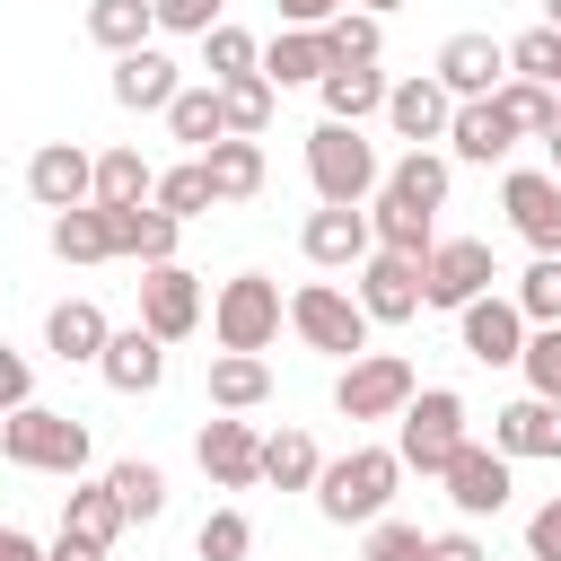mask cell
<instances>
[{
  "label": "cell",
  "mask_w": 561,
  "mask_h": 561,
  "mask_svg": "<svg viewBox=\"0 0 561 561\" xmlns=\"http://www.w3.org/2000/svg\"><path fill=\"white\" fill-rule=\"evenodd\" d=\"M298 245H307V263L342 272V263H368V254H377V219H368V210H342V202H324V210L298 228Z\"/></svg>",
  "instance_id": "2e32d148"
},
{
  "label": "cell",
  "mask_w": 561,
  "mask_h": 561,
  "mask_svg": "<svg viewBox=\"0 0 561 561\" xmlns=\"http://www.w3.org/2000/svg\"><path fill=\"white\" fill-rule=\"evenodd\" d=\"M167 131H175L184 149H202V158H210L219 140H237V131H228V96H219V88H184V96L167 105Z\"/></svg>",
  "instance_id": "4316f807"
},
{
  "label": "cell",
  "mask_w": 561,
  "mask_h": 561,
  "mask_svg": "<svg viewBox=\"0 0 561 561\" xmlns=\"http://www.w3.org/2000/svg\"><path fill=\"white\" fill-rule=\"evenodd\" d=\"M491 280H500V263H491V245L482 237H438V254H430V307H473V298H491Z\"/></svg>",
  "instance_id": "8fae6325"
},
{
  "label": "cell",
  "mask_w": 561,
  "mask_h": 561,
  "mask_svg": "<svg viewBox=\"0 0 561 561\" xmlns=\"http://www.w3.org/2000/svg\"><path fill=\"white\" fill-rule=\"evenodd\" d=\"M105 482H114V500H123V517H131V526H149V517L167 508V473H158V465H140V456H131V465H114Z\"/></svg>",
  "instance_id": "b9f144b4"
},
{
  "label": "cell",
  "mask_w": 561,
  "mask_h": 561,
  "mask_svg": "<svg viewBox=\"0 0 561 561\" xmlns=\"http://www.w3.org/2000/svg\"><path fill=\"white\" fill-rule=\"evenodd\" d=\"M53 561H105V552H88V543H70V535H53Z\"/></svg>",
  "instance_id": "11a10c76"
},
{
  "label": "cell",
  "mask_w": 561,
  "mask_h": 561,
  "mask_svg": "<svg viewBox=\"0 0 561 561\" xmlns=\"http://www.w3.org/2000/svg\"><path fill=\"white\" fill-rule=\"evenodd\" d=\"M96 377H105L114 394H158V377H167V342H158L149 324H131V333H114V342H105Z\"/></svg>",
  "instance_id": "44dd1931"
},
{
  "label": "cell",
  "mask_w": 561,
  "mask_h": 561,
  "mask_svg": "<svg viewBox=\"0 0 561 561\" xmlns=\"http://www.w3.org/2000/svg\"><path fill=\"white\" fill-rule=\"evenodd\" d=\"M202 70H210V88L254 79V70H263V44H254L245 26H210V35H202Z\"/></svg>",
  "instance_id": "d590c367"
},
{
  "label": "cell",
  "mask_w": 561,
  "mask_h": 561,
  "mask_svg": "<svg viewBox=\"0 0 561 561\" xmlns=\"http://www.w3.org/2000/svg\"><path fill=\"white\" fill-rule=\"evenodd\" d=\"M175 96H184V79H175V61H167L158 44L114 61V105H131V114H167Z\"/></svg>",
  "instance_id": "7402d4cb"
},
{
  "label": "cell",
  "mask_w": 561,
  "mask_h": 561,
  "mask_svg": "<svg viewBox=\"0 0 561 561\" xmlns=\"http://www.w3.org/2000/svg\"><path fill=\"white\" fill-rule=\"evenodd\" d=\"M508 70L535 79V88H561V26H526V35L508 44Z\"/></svg>",
  "instance_id": "ee69618b"
},
{
  "label": "cell",
  "mask_w": 561,
  "mask_h": 561,
  "mask_svg": "<svg viewBox=\"0 0 561 561\" xmlns=\"http://www.w3.org/2000/svg\"><path fill=\"white\" fill-rule=\"evenodd\" d=\"M210 184H219V202H254L263 193V140H219L210 149Z\"/></svg>",
  "instance_id": "8d00e7d4"
},
{
  "label": "cell",
  "mask_w": 561,
  "mask_h": 561,
  "mask_svg": "<svg viewBox=\"0 0 561 561\" xmlns=\"http://www.w3.org/2000/svg\"><path fill=\"white\" fill-rule=\"evenodd\" d=\"M412 394H421V386H412V359H403V351H368V359L342 368L333 412H342V421H403Z\"/></svg>",
  "instance_id": "52a82bcc"
},
{
  "label": "cell",
  "mask_w": 561,
  "mask_h": 561,
  "mask_svg": "<svg viewBox=\"0 0 561 561\" xmlns=\"http://www.w3.org/2000/svg\"><path fill=\"white\" fill-rule=\"evenodd\" d=\"M105 342H114V324H105V307H96V298H61V307L44 316V351H53L61 368H79V359L96 368V359H105Z\"/></svg>",
  "instance_id": "d6986e66"
},
{
  "label": "cell",
  "mask_w": 561,
  "mask_h": 561,
  "mask_svg": "<svg viewBox=\"0 0 561 561\" xmlns=\"http://www.w3.org/2000/svg\"><path fill=\"white\" fill-rule=\"evenodd\" d=\"M351 0H280V26H333Z\"/></svg>",
  "instance_id": "816d5d0a"
},
{
  "label": "cell",
  "mask_w": 561,
  "mask_h": 561,
  "mask_svg": "<svg viewBox=\"0 0 561 561\" xmlns=\"http://www.w3.org/2000/svg\"><path fill=\"white\" fill-rule=\"evenodd\" d=\"M289 333L307 342V351H324V359H368V307L351 298V289H333V280H307L298 298H289Z\"/></svg>",
  "instance_id": "277c9868"
},
{
  "label": "cell",
  "mask_w": 561,
  "mask_h": 561,
  "mask_svg": "<svg viewBox=\"0 0 561 561\" xmlns=\"http://www.w3.org/2000/svg\"><path fill=\"white\" fill-rule=\"evenodd\" d=\"M500 202H508V228H517L535 254H561V175L517 167V175L500 184Z\"/></svg>",
  "instance_id": "5bb4252c"
},
{
  "label": "cell",
  "mask_w": 561,
  "mask_h": 561,
  "mask_svg": "<svg viewBox=\"0 0 561 561\" xmlns=\"http://www.w3.org/2000/svg\"><path fill=\"white\" fill-rule=\"evenodd\" d=\"M280 280H263V272H237V280H219V298H210V333H219V351H272V333H280Z\"/></svg>",
  "instance_id": "8992f818"
},
{
  "label": "cell",
  "mask_w": 561,
  "mask_h": 561,
  "mask_svg": "<svg viewBox=\"0 0 561 561\" xmlns=\"http://www.w3.org/2000/svg\"><path fill=\"white\" fill-rule=\"evenodd\" d=\"M0 456H9L18 473H61V482H79V473H88V421L26 403V412L0 421Z\"/></svg>",
  "instance_id": "3957f363"
},
{
  "label": "cell",
  "mask_w": 561,
  "mask_h": 561,
  "mask_svg": "<svg viewBox=\"0 0 561 561\" xmlns=\"http://www.w3.org/2000/svg\"><path fill=\"white\" fill-rule=\"evenodd\" d=\"M149 26H158V0H88V35L123 61V53H149Z\"/></svg>",
  "instance_id": "f1b7e54d"
},
{
  "label": "cell",
  "mask_w": 561,
  "mask_h": 561,
  "mask_svg": "<svg viewBox=\"0 0 561 561\" xmlns=\"http://www.w3.org/2000/svg\"><path fill=\"white\" fill-rule=\"evenodd\" d=\"M368 561H430V535L403 526V517H377L368 526Z\"/></svg>",
  "instance_id": "7dc6e473"
},
{
  "label": "cell",
  "mask_w": 561,
  "mask_h": 561,
  "mask_svg": "<svg viewBox=\"0 0 561 561\" xmlns=\"http://www.w3.org/2000/svg\"><path fill=\"white\" fill-rule=\"evenodd\" d=\"M123 526H131V517H123L114 482H88V491H70V500H61V535H70V543H88V552H105Z\"/></svg>",
  "instance_id": "484cf974"
},
{
  "label": "cell",
  "mask_w": 561,
  "mask_h": 561,
  "mask_svg": "<svg viewBox=\"0 0 561 561\" xmlns=\"http://www.w3.org/2000/svg\"><path fill=\"white\" fill-rule=\"evenodd\" d=\"M359 9H368V18H386V9H403V0H359Z\"/></svg>",
  "instance_id": "9f6ffc18"
},
{
  "label": "cell",
  "mask_w": 561,
  "mask_h": 561,
  "mask_svg": "<svg viewBox=\"0 0 561 561\" xmlns=\"http://www.w3.org/2000/svg\"><path fill=\"white\" fill-rule=\"evenodd\" d=\"M438 482H447L456 517H500V508H508V491H517L508 456H500V447H482V438H473V447H465V456H456V465H447Z\"/></svg>",
  "instance_id": "4fadbf2b"
},
{
  "label": "cell",
  "mask_w": 561,
  "mask_h": 561,
  "mask_svg": "<svg viewBox=\"0 0 561 561\" xmlns=\"http://www.w3.org/2000/svg\"><path fill=\"white\" fill-rule=\"evenodd\" d=\"M526 342H535V324L517 316V298H473V307H465V351H473L482 368L526 359Z\"/></svg>",
  "instance_id": "e0dca14e"
},
{
  "label": "cell",
  "mask_w": 561,
  "mask_h": 561,
  "mask_svg": "<svg viewBox=\"0 0 561 561\" xmlns=\"http://www.w3.org/2000/svg\"><path fill=\"white\" fill-rule=\"evenodd\" d=\"M386 123L421 149V140H447V123H456V96L438 88V79H394V96H386Z\"/></svg>",
  "instance_id": "603a6c76"
},
{
  "label": "cell",
  "mask_w": 561,
  "mask_h": 561,
  "mask_svg": "<svg viewBox=\"0 0 561 561\" xmlns=\"http://www.w3.org/2000/svg\"><path fill=\"white\" fill-rule=\"evenodd\" d=\"M263 482H280V491H316V482H324L316 438H307V430H272V438H263Z\"/></svg>",
  "instance_id": "e575fe53"
},
{
  "label": "cell",
  "mask_w": 561,
  "mask_h": 561,
  "mask_svg": "<svg viewBox=\"0 0 561 561\" xmlns=\"http://www.w3.org/2000/svg\"><path fill=\"white\" fill-rule=\"evenodd\" d=\"M263 394H272V368H263L254 351H219V359H210V403H219V412H254Z\"/></svg>",
  "instance_id": "836d02e7"
},
{
  "label": "cell",
  "mask_w": 561,
  "mask_h": 561,
  "mask_svg": "<svg viewBox=\"0 0 561 561\" xmlns=\"http://www.w3.org/2000/svg\"><path fill=\"white\" fill-rule=\"evenodd\" d=\"M193 552H202V561H245V552H254L245 508H210V517H202V535H193Z\"/></svg>",
  "instance_id": "f6af8a7d"
},
{
  "label": "cell",
  "mask_w": 561,
  "mask_h": 561,
  "mask_svg": "<svg viewBox=\"0 0 561 561\" xmlns=\"http://www.w3.org/2000/svg\"><path fill=\"white\" fill-rule=\"evenodd\" d=\"M500 114H508L517 131H535V140H552V123H561V88H535V79H508V88H500Z\"/></svg>",
  "instance_id": "60d3db41"
},
{
  "label": "cell",
  "mask_w": 561,
  "mask_h": 561,
  "mask_svg": "<svg viewBox=\"0 0 561 561\" xmlns=\"http://www.w3.org/2000/svg\"><path fill=\"white\" fill-rule=\"evenodd\" d=\"M368 219H377V245H386V254H412V263H430V254H438V219H430V210H412V202L377 193V210H368Z\"/></svg>",
  "instance_id": "1f68e13d"
},
{
  "label": "cell",
  "mask_w": 561,
  "mask_h": 561,
  "mask_svg": "<svg viewBox=\"0 0 561 561\" xmlns=\"http://www.w3.org/2000/svg\"><path fill=\"white\" fill-rule=\"evenodd\" d=\"M526 561H561V491L526 517Z\"/></svg>",
  "instance_id": "681fc988"
},
{
  "label": "cell",
  "mask_w": 561,
  "mask_h": 561,
  "mask_svg": "<svg viewBox=\"0 0 561 561\" xmlns=\"http://www.w3.org/2000/svg\"><path fill=\"white\" fill-rule=\"evenodd\" d=\"M517 316L543 333V324H561V254H535L526 263V280H517Z\"/></svg>",
  "instance_id": "7bdbcfd3"
},
{
  "label": "cell",
  "mask_w": 561,
  "mask_h": 561,
  "mask_svg": "<svg viewBox=\"0 0 561 561\" xmlns=\"http://www.w3.org/2000/svg\"><path fill=\"white\" fill-rule=\"evenodd\" d=\"M316 96H324V123H359V114H386V96H394V88H386V70H377V61H359V70H333Z\"/></svg>",
  "instance_id": "f546056e"
},
{
  "label": "cell",
  "mask_w": 561,
  "mask_h": 561,
  "mask_svg": "<svg viewBox=\"0 0 561 561\" xmlns=\"http://www.w3.org/2000/svg\"><path fill=\"white\" fill-rule=\"evenodd\" d=\"M193 456H202V473H210L219 491H254V482H263V430H254V421H202Z\"/></svg>",
  "instance_id": "7c38bea8"
},
{
  "label": "cell",
  "mask_w": 561,
  "mask_h": 561,
  "mask_svg": "<svg viewBox=\"0 0 561 561\" xmlns=\"http://www.w3.org/2000/svg\"><path fill=\"white\" fill-rule=\"evenodd\" d=\"M26 193L61 219V210H88L96 202V158L79 149V140H44L35 158H26Z\"/></svg>",
  "instance_id": "30bf717a"
},
{
  "label": "cell",
  "mask_w": 561,
  "mask_h": 561,
  "mask_svg": "<svg viewBox=\"0 0 561 561\" xmlns=\"http://www.w3.org/2000/svg\"><path fill=\"white\" fill-rule=\"evenodd\" d=\"M324 44H333V70H359V61H377V53H386V26H377L368 9H342V18L324 26Z\"/></svg>",
  "instance_id": "f35d334b"
},
{
  "label": "cell",
  "mask_w": 561,
  "mask_h": 561,
  "mask_svg": "<svg viewBox=\"0 0 561 561\" xmlns=\"http://www.w3.org/2000/svg\"><path fill=\"white\" fill-rule=\"evenodd\" d=\"M447 149H456L465 167H491V158H508V149H517V123L500 114V96H482V105H456V123H447Z\"/></svg>",
  "instance_id": "cb8c5ba5"
},
{
  "label": "cell",
  "mask_w": 561,
  "mask_h": 561,
  "mask_svg": "<svg viewBox=\"0 0 561 561\" xmlns=\"http://www.w3.org/2000/svg\"><path fill=\"white\" fill-rule=\"evenodd\" d=\"M307 184H316V202L359 210L368 193H386V167H377V149L359 140V123H316V131H307Z\"/></svg>",
  "instance_id": "7a4b0ae2"
},
{
  "label": "cell",
  "mask_w": 561,
  "mask_h": 561,
  "mask_svg": "<svg viewBox=\"0 0 561 561\" xmlns=\"http://www.w3.org/2000/svg\"><path fill=\"white\" fill-rule=\"evenodd\" d=\"M175 210H158V202H140V210H114V245L140 263V272H158V263H175Z\"/></svg>",
  "instance_id": "d4e9b609"
},
{
  "label": "cell",
  "mask_w": 561,
  "mask_h": 561,
  "mask_svg": "<svg viewBox=\"0 0 561 561\" xmlns=\"http://www.w3.org/2000/svg\"><path fill=\"white\" fill-rule=\"evenodd\" d=\"M491 447L517 465V456H561V403L543 394H517L508 412H491Z\"/></svg>",
  "instance_id": "ffe728a7"
},
{
  "label": "cell",
  "mask_w": 561,
  "mask_h": 561,
  "mask_svg": "<svg viewBox=\"0 0 561 561\" xmlns=\"http://www.w3.org/2000/svg\"><path fill=\"white\" fill-rule=\"evenodd\" d=\"M219 202V184H210V158H184V167H167L158 175V210H175V219H202Z\"/></svg>",
  "instance_id": "74e56055"
},
{
  "label": "cell",
  "mask_w": 561,
  "mask_h": 561,
  "mask_svg": "<svg viewBox=\"0 0 561 561\" xmlns=\"http://www.w3.org/2000/svg\"><path fill=\"white\" fill-rule=\"evenodd\" d=\"M403 473H412V465H403L394 447H351V456H333V465H324V482H316V508H324L333 526H377Z\"/></svg>",
  "instance_id": "6da1fadb"
},
{
  "label": "cell",
  "mask_w": 561,
  "mask_h": 561,
  "mask_svg": "<svg viewBox=\"0 0 561 561\" xmlns=\"http://www.w3.org/2000/svg\"><path fill=\"white\" fill-rule=\"evenodd\" d=\"M359 307H368V324H412V316L430 307V263L377 245V254L359 263Z\"/></svg>",
  "instance_id": "9c48e42d"
},
{
  "label": "cell",
  "mask_w": 561,
  "mask_h": 561,
  "mask_svg": "<svg viewBox=\"0 0 561 561\" xmlns=\"http://www.w3.org/2000/svg\"><path fill=\"white\" fill-rule=\"evenodd\" d=\"M96 202H105V210H140V202H158V167H149L140 149H105V158H96Z\"/></svg>",
  "instance_id": "4dcf8cb0"
},
{
  "label": "cell",
  "mask_w": 561,
  "mask_h": 561,
  "mask_svg": "<svg viewBox=\"0 0 561 561\" xmlns=\"http://www.w3.org/2000/svg\"><path fill=\"white\" fill-rule=\"evenodd\" d=\"M386 193L438 219V202H447V158H438V149H403V158L386 167Z\"/></svg>",
  "instance_id": "d6a6232c"
},
{
  "label": "cell",
  "mask_w": 561,
  "mask_h": 561,
  "mask_svg": "<svg viewBox=\"0 0 561 561\" xmlns=\"http://www.w3.org/2000/svg\"><path fill=\"white\" fill-rule=\"evenodd\" d=\"M0 403H9V412H26V403H35V368H26L18 351L0 359Z\"/></svg>",
  "instance_id": "f907efd6"
},
{
  "label": "cell",
  "mask_w": 561,
  "mask_h": 561,
  "mask_svg": "<svg viewBox=\"0 0 561 561\" xmlns=\"http://www.w3.org/2000/svg\"><path fill=\"white\" fill-rule=\"evenodd\" d=\"M465 447H473V438H465V394H456V386H421V394H412V412H403L394 456H403L412 473H447Z\"/></svg>",
  "instance_id": "5b68a950"
},
{
  "label": "cell",
  "mask_w": 561,
  "mask_h": 561,
  "mask_svg": "<svg viewBox=\"0 0 561 561\" xmlns=\"http://www.w3.org/2000/svg\"><path fill=\"white\" fill-rule=\"evenodd\" d=\"M526 394H543V403H561V324H543L535 342H526Z\"/></svg>",
  "instance_id": "bcb514c9"
},
{
  "label": "cell",
  "mask_w": 561,
  "mask_h": 561,
  "mask_svg": "<svg viewBox=\"0 0 561 561\" xmlns=\"http://www.w3.org/2000/svg\"><path fill=\"white\" fill-rule=\"evenodd\" d=\"M219 9H228V0H158V26H167V35H210V26H228Z\"/></svg>",
  "instance_id": "c3c4849f"
},
{
  "label": "cell",
  "mask_w": 561,
  "mask_h": 561,
  "mask_svg": "<svg viewBox=\"0 0 561 561\" xmlns=\"http://www.w3.org/2000/svg\"><path fill=\"white\" fill-rule=\"evenodd\" d=\"M219 96H228V131H237V140H263V131H272V96H280V88H272L263 70H254V79H228Z\"/></svg>",
  "instance_id": "ab89813d"
},
{
  "label": "cell",
  "mask_w": 561,
  "mask_h": 561,
  "mask_svg": "<svg viewBox=\"0 0 561 561\" xmlns=\"http://www.w3.org/2000/svg\"><path fill=\"white\" fill-rule=\"evenodd\" d=\"M0 561H53V552H44L26 526H0Z\"/></svg>",
  "instance_id": "db71d44e"
},
{
  "label": "cell",
  "mask_w": 561,
  "mask_h": 561,
  "mask_svg": "<svg viewBox=\"0 0 561 561\" xmlns=\"http://www.w3.org/2000/svg\"><path fill=\"white\" fill-rule=\"evenodd\" d=\"M430 561H491V552H482L465 526H447V535H430Z\"/></svg>",
  "instance_id": "f5cc1de1"
},
{
  "label": "cell",
  "mask_w": 561,
  "mask_h": 561,
  "mask_svg": "<svg viewBox=\"0 0 561 561\" xmlns=\"http://www.w3.org/2000/svg\"><path fill=\"white\" fill-rule=\"evenodd\" d=\"M263 79H272V88H324V79H333L324 26H280V35L263 44Z\"/></svg>",
  "instance_id": "ac0fdd59"
},
{
  "label": "cell",
  "mask_w": 561,
  "mask_h": 561,
  "mask_svg": "<svg viewBox=\"0 0 561 561\" xmlns=\"http://www.w3.org/2000/svg\"><path fill=\"white\" fill-rule=\"evenodd\" d=\"M53 254H61V263H114V254H123V245H114V210H105V202L61 210V219H53Z\"/></svg>",
  "instance_id": "83f0119b"
},
{
  "label": "cell",
  "mask_w": 561,
  "mask_h": 561,
  "mask_svg": "<svg viewBox=\"0 0 561 561\" xmlns=\"http://www.w3.org/2000/svg\"><path fill=\"white\" fill-rule=\"evenodd\" d=\"M140 324H149L158 342H184V333L202 324V280H193L184 263H158V272H140Z\"/></svg>",
  "instance_id": "9a60e30c"
},
{
  "label": "cell",
  "mask_w": 561,
  "mask_h": 561,
  "mask_svg": "<svg viewBox=\"0 0 561 561\" xmlns=\"http://www.w3.org/2000/svg\"><path fill=\"white\" fill-rule=\"evenodd\" d=\"M430 79H438V88H447L456 105H482V96H500V88H508L517 70H508V44H500V35H447V44H438V70H430Z\"/></svg>",
  "instance_id": "ba28073f"
}]
</instances>
